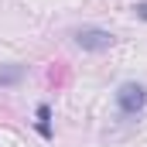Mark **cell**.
Listing matches in <instances>:
<instances>
[{
  "mask_svg": "<svg viewBox=\"0 0 147 147\" xmlns=\"http://www.w3.org/2000/svg\"><path fill=\"white\" fill-rule=\"evenodd\" d=\"M134 14H137L140 21H147V3H134Z\"/></svg>",
  "mask_w": 147,
  "mask_h": 147,
  "instance_id": "cell-4",
  "label": "cell"
},
{
  "mask_svg": "<svg viewBox=\"0 0 147 147\" xmlns=\"http://www.w3.org/2000/svg\"><path fill=\"white\" fill-rule=\"evenodd\" d=\"M147 103V89L140 82H123L120 86V92H116V106L120 113H127V116H134V113H140Z\"/></svg>",
  "mask_w": 147,
  "mask_h": 147,
  "instance_id": "cell-1",
  "label": "cell"
},
{
  "mask_svg": "<svg viewBox=\"0 0 147 147\" xmlns=\"http://www.w3.org/2000/svg\"><path fill=\"white\" fill-rule=\"evenodd\" d=\"M48 116H51V113H48V106L41 103V106H38V120H41V123H48Z\"/></svg>",
  "mask_w": 147,
  "mask_h": 147,
  "instance_id": "cell-5",
  "label": "cell"
},
{
  "mask_svg": "<svg viewBox=\"0 0 147 147\" xmlns=\"http://www.w3.org/2000/svg\"><path fill=\"white\" fill-rule=\"evenodd\" d=\"M75 45L82 51H106V48H113V34L103 31V28H79L75 31Z\"/></svg>",
  "mask_w": 147,
  "mask_h": 147,
  "instance_id": "cell-2",
  "label": "cell"
},
{
  "mask_svg": "<svg viewBox=\"0 0 147 147\" xmlns=\"http://www.w3.org/2000/svg\"><path fill=\"white\" fill-rule=\"evenodd\" d=\"M24 75H28V69H24V65H17V62L0 65V86H21V82H24Z\"/></svg>",
  "mask_w": 147,
  "mask_h": 147,
  "instance_id": "cell-3",
  "label": "cell"
}]
</instances>
